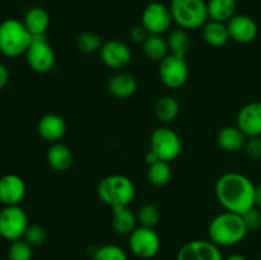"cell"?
Instances as JSON below:
<instances>
[{"mask_svg":"<svg viewBox=\"0 0 261 260\" xmlns=\"http://www.w3.org/2000/svg\"><path fill=\"white\" fill-rule=\"evenodd\" d=\"M237 126L247 138L261 137V102H250L240 110Z\"/></svg>","mask_w":261,"mask_h":260,"instance_id":"obj_16","label":"cell"},{"mask_svg":"<svg viewBox=\"0 0 261 260\" xmlns=\"http://www.w3.org/2000/svg\"><path fill=\"white\" fill-rule=\"evenodd\" d=\"M255 199H256V206L261 209V184L259 186H256V196H255Z\"/></svg>","mask_w":261,"mask_h":260,"instance_id":"obj_39","label":"cell"},{"mask_svg":"<svg viewBox=\"0 0 261 260\" xmlns=\"http://www.w3.org/2000/svg\"><path fill=\"white\" fill-rule=\"evenodd\" d=\"M143 51L149 60L161 63L165 58L170 55V48L166 38L160 35H149L143 42Z\"/></svg>","mask_w":261,"mask_h":260,"instance_id":"obj_26","label":"cell"},{"mask_svg":"<svg viewBox=\"0 0 261 260\" xmlns=\"http://www.w3.org/2000/svg\"><path fill=\"white\" fill-rule=\"evenodd\" d=\"M30 222L27 213L19 205L4 206L0 211V236L13 242L23 239Z\"/></svg>","mask_w":261,"mask_h":260,"instance_id":"obj_6","label":"cell"},{"mask_svg":"<svg viewBox=\"0 0 261 260\" xmlns=\"http://www.w3.org/2000/svg\"><path fill=\"white\" fill-rule=\"evenodd\" d=\"M129 249L138 259H153L161 250V239L154 228L139 226L129 235Z\"/></svg>","mask_w":261,"mask_h":260,"instance_id":"obj_8","label":"cell"},{"mask_svg":"<svg viewBox=\"0 0 261 260\" xmlns=\"http://www.w3.org/2000/svg\"><path fill=\"white\" fill-rule=\"evenodd\" d=\"M23 239L32 247H37L45 244L47 240V232L40 224H30Z\"/></svg>","mask_w":261,"mask_h":260,"instance_id":"obj_33","label":"cell"},{"mask_svg":"<svg viewBox=\"0 0 261 260\" xmlns=\"http://www.w3.org/2000/svg\"><path fill=\"white\" fill-rule=\"evenodd\" d=\"M154 114L158 121L162 124H171L177 119L180 114V103L172 96H163L157 101Z\"/></svg>","mask_w":261,"mask_h":260,"instance_id":"obj_25","label":"cell"},{"mask_svg":"<svg viewBox=\"0 0 261 260\" xmlns=\"http://www.w3.org/2000/svg\"><path fill=\"white\" fill-rule=\"evenodd\" d=\"M236 0H208V17L211 20L227 23L236 15Z\"/></svg>","mask_w":261,"mask_h":260,"instance_id":"obj_24","label":"cell"},{"mask_svg":"<svg viewBox=\"0 0 261 260\" xmlns=\"http://www.w3.org/2000/svg\"><path fill=\"white\" fill-rule=\"evenodd\" d=\"M170 9L173 22L185 31L203 28L209 20L204 0H172Z\"/></svg>","mask_w":261,"mask_h":260,"instance_id":"obj_5","label":"cell"},{"mask_svg":"<svg viewBox=\"0 0 261 260\" xmlns=\"http://www.w3.org/2000/svg\"><path fill=\"white\" fill-rule=\"evenodd\" d=\"M216 196L227 212L241 216L256 206V186L247 176L239 172H227L218 178Z\"/></svg>","mask_w":261,"mask_h":260,"instance_id":"obj_1","label":"cell"},{"mask_svg":"<svg viewBox=\"0 0 261 260\" xmlns=\"http://www.w3.org/2000/svg\"><path fill=\"white\" fill-rule=\"evenodd\" d=\"M23 23L32 37L45 36L50 25V15L43 8L33 7L25 13Z\"/></svg>","mask_w":261,"mask_h":260,"instance_id":"obj_22","label":"cell"},{"mask_svg":"<svg viewBox=\"0 0 261 260\" xmlns=\"http://www.w3.org/2000/svg\"><path fill=\"white\" fill-rule=\"evenodd\" d=\"M229 37L239 43H250L257 37L259 28L251 17L236 14L227 22Z\"/></svg>","mask_w":261,"mask_h":260,"instance_id":"obj_15","label":"cell"},{"mask_svg":"<svg viewBox=\"0 0 261 260\" xmlns=\"http://www.w3.org/2000/svg\"><path fill=\"white\" fill-rule=\"evenodd\" d=\"M33 247L24 239L10 242L8 249V260H32Z\"/></svg>","mask_w":261,"mask_h":260,"instance_id":"obj_32","label":"cell"},{"mask_svg":"<svg viewBox=\"0 0 261 260\" xmlns=\"http://www.w3.org/2000/svg\"><path fill=\"white\" fill-rule=\"evenodd\" d=\"M32 40V35L20 20L9 18L0 23V53L7 58L25 55Z\"/></svg>","mask_w":261,"mask_h":260,"instance_id":"obj_3","label":"cell"},{"mask_svg":"<svg viewBox=\"0 0 261 260\" xmlns=\"http://www.w3.org/2000/svg\"><path fill=\"white\" fill-rule=\"evenodd\" d=\"M98 198L112 209L129 206L135 198V186L125 175H110L102 178L97 188Z\"/></svg>","mask_w":261,"mask_h":260,"instance_id":"obj_4","label":"cell"},{"mask_svg":"<svg viewBox=\"0 0 261 260\" xmlns=\"http://www.w3.org/2000/svg\"><path fill=\"white\" fill-rule=\"evenodd\" d=\"M28 66L35 73L46 74L55 65V53L45 36H35L25 53Z\"/></svg>","mask_w":261,"mask_h":260,"instance_id":"obj_9","label":"cell"},{"mask_svg":"<svg viewBox=\"0 0 261 260\" xmlns=\"http://www.w3.org/2000/svg\"><path fill=\"white\" fill-rule=\"evenodd\" d=\"M27 193L24 180L15 173L0 177V203L4 206L19 205Z\"/></svg>","mask_w":261,"mask_h":260,"instance_id":"obj_14","label":"cell"},{"mask_svg":"<svg viewBox=\"0 0 261 260\" xmlns=\"http://www.w3.org/2000/svg\"><path fill=\"white\" fill-rule=\"evenodd\" d=\"M138 89V81L133 74L120 73L114 74L107 82V91L115 98L125 99L134 96Z\"/></svg>","mask_w":261,"mask_h":260,"instance_id":"obj_18","label":"cell"},{"mask_svg":"<svg viewBox=\"0 0 261 260\" xmlns=\"http://www.w3.org/2000/svg\"><path fill=\"white\" fill-rule=\"evenodd\" d=\"M224 260H247V259L241 254H232L229 255V256L224 257Z\"/></svg>","mask_w":261,"mask_h":260,"instance_id":"obj_40","label":"cell"},{"mask_svg":"<svg viewBox=\"0 0 261 260\" xmlns=\"http://www.w3.org/2000/svg\"><path fill=\"white\" fill-rule=\"evenodd\" d=\"M145 161H147L148 166H149V165H153V163L158 162V161H161V160H160V158H158V155L155 154L154 152L149 150V152H148L147 154H145Z\"/></svg>","mask_w":261,"mask_h":260,"instance_id":"obj_38","label":"cell"},{"mask_svg":"<svg viewBox=\"0 0 261 260\" xmlns=\"http://www.w3.org/2000/svg\"><path fill=\"white\" fill-rule=\"evenodd\" d=\"M9 69H8V66L5 64L0 63V91L7 86L8 82H9Z\"/></svg>","mask_w":261,"mask_h":260,"instance_id":"obj_37","label":"cell"},{"mask_svg":"<svg viewBox=\"0 0 261 260\" xmlns=\"http://www.w3.org/2000/svg\"><path fill=\"white\" fill-rule=\"evenodd\" d=\"M203 36L206 43L213 47H222L231 40L226 23L211 19L204 24Z\"/></svg>","mask_w":261,"mask_h":260,"instance_id":"obj_23","label":"cell"},{"mask_svg":"<svg viewBox=\"0 0 261 260\" xmlns=\"http://www.w3.org/2000/svg\"><path fill=\"white\" fill-rule=\"evenodd\" d=\"M66 130V122L60 115L56 114H47L40 119L37 124V132L38 135L42 138L43 140L50 143H58L65 137Z\"/></svg>","mask_w":261,"mask_h":260,"instance_id":"obj_17","label":"cell"},{"mask_svg":"<svg viewBox=\"0 0 261 260\" xmlns=\"http://www.w3.org/2000/svg\"><path fill=\"white\" fill-rule=\"evenodd\" d=\"M112 228L117 235L129 236L138 224V217L129 206H117L112 209Z\"/></svg>","mask_w":261,"mask_h":260,"instance_id":"obj_21","label":"cell"},{"mask_svg":"<svg viewBox=\"0 0 261 260\" xmlns=\"http://www.w3.org/2000/svg\"><path fill=\"white\" fill-rule=\"evenodd\" d=\"M99 54L105 65L114 70H121L132 61V50L126 43L119 40L105 42Z\"/></svg>","mask_w":261,"mask_h":260,"instance_id":"obj_13","label":"cell"},{"mask_svg":"<svg viewBox=\"0 0 261 260\" xmlns=\"http://www.w3.org/2000/svg\"><path fill=\"white\" fill-rule=\"evenodd\" d=\"M259 260H261V254H260V257H259Z\"/></svg>","mask_w":261,"mask_h":260,"instance_id":"obj_41","label":"cell"},{"mask_svg":"<svg viewBox=\"0 0 261 260\" xmlns=\"http://www.w3.org/2000/svg\"><path fill=\"white\" fill-rule=\"evenodd\" d=\"M160 79L170 89H178L186 83L189 78V66L185 58L170 54L160 63L158 69Z\"/></svg>","mask_w":261,"mask_h":260,"instance_id":"obj_10","label":"cell"},{"mask_svg":"<svg viewBox=\"0 0 261 260\" xmlns=\"http://www.w3.org/2000/svg\"><path fill=\"white\" fill-rule=\"evenodd\" d=\"M166 40H167L170 54L185 58L191 43L188 31L182 30V28L173 30L172 32H170V35H168V37Z\"/></svg>","mask_w":261,"mask_h":260,"instance_id":"obj_27","label":"cell"},{"mask_svg":"<svg viewBox=\"0 0 261 260\" xmlns=\"http://www.w3.org/2000/svg\"><path fill=\"white\" fill-rule=\"evenodd\" d=\"M147 176L148 181L153 186H157V188L166 186L171 181V177H172V170H171L170 162L158 161L153 165H149Z\"/></svg>","mask_w":261,"mask_h":260,"instance_id":"obj_28","label":"cell"},{"mask_svg":"<svg viewBox=\"0 0 261 260\" xmlns=\"http://www.w3.org/2000/svg\"><path fill=\"white\" fill-rule=\"evenodd\" d=\"M102 38L92 31H84L76 37L75 46L81 53L83 54H94L102 48Z\"/></svg>","mask_w":261,"mask_h":260,"instance_id":"obj_29","label":"cell"},{"mask_svg":"<svg viewBox=\"0 0 261 260\" xmlns=\"http://www.w3.org/2000/svg\"><path fill=\"white\" fill-rule=\"evenodd\" d=\"M247 157L252 161L261 160V137L249 138L244 148Z\"/></svg>","mask_w":261,"mask_h":260,"instance_id":"obj_35","label":"cell"},{"mask_svg":"<svg viewBox=\"0 0 261 260\" xmlns=\"http://www.w3.org/2000/svg\"><path fill=\"white\" fill-rule=\"evenodd\" d=\"M247 137L237 126H226L221 129L217 137L219 148L227 153H236L244 149Z\"/></svg>","mask_w":261,"mask_h":260,"instance_id":"obj_19","label":"cell"},{"mask_svg":"<svg viewBox=\"0 0 261 260\" xmlns=\"http://www.w3.org/2000/svg\"><path fill=\"white\" fill-rule=\"evenodd\" d=\"M249 229L245 226L241 214L223 212L211 221L208 236L213 244L219 247H229L244 241Z\"/></svg>","mask_w":261,"mask_h":260,"instance_id":"obj_2","label":"cell"},{"mask_svg":"<svg viewBox=\"0 0 261 260\" xmlns=\"http://www.w3.org/2000/svg\"><path fill=\"white\" fill-rule=\"evenodd\" d=\"M138 223L140 226L154 228L161 219V211L155 204L147 203L139 208L137 213Z\"/></svg>","mask_w":261,"mask_h":260,"instance_id":"obj_31","label":"cell"},{"mask_svg":"<svg viewBox=\"0 0 261 260\" xmlns=\"http://www.w3.org/2000/svg\"><path fill=\"white\" fill-rule=\"evenodd\" d=\"M176 260H224L221 247L209 240H193L178 250Z\"/></svg>","mask_w":261,"mask_h":260,"instance_id":"obj_12","label":"cell"},{"mask_svg":"<svg viewBox=\"0 0 261 260\" xmlns=\"http://www.w3.org/2000/svg\"><path fill=\"white\" fill-rule=\"evenodd\" d=\"M91 260H129L126 251L119 245L107 244L97 247Z\"/></svg>","mask_w":261,"mask_h":260,"instance_id":"obj_30","label":"cell"},{"mask_svg":"<svg viewBox=\"0 0 261 260\" xmlns=\"http://www.w3.org/2000/svg\"><path fill=\"white\" fill-rule=\"evenodd\" d=\"M173 22L171 9L162 3H150L142 13V25L149 35H160L167 32Z\"/></svg>","mask_w":261,"mask_h":260,"instance_id":"obj_11","label":"cell"},{"mask_svg":"<svg viewBox=\"0 0 261 260\" xmlns=\"http://www.w3.org/2000/svg\"><path fill=\"white\" fill-rule=\"evenodd\" d=\"M150 150L158 155L161 161L172 162L180 155L182 150V143L177 133L170 127H157L152 133L149 139Z\"/></svg>","mask_w":261,"mask_h":260,"instance_id":"obj_7","label":"cell"},{"mask_svg":"<svg viewBox=\"0 0 261 260\" xmlns=\"http://www.w3.org/2000/svg\"><path fill=\"white\" fill-rule=\"evenodd\" d=\"M242 218H244L245 226L249 231H256L261 228V212L256 206L242 214Z\"/></svg>","mask_w":261,"mask_h":260,"instance_id":"obj_34","label":"cell"},{"mask_svg":"<svg viewBox=\"0 0 261 260\" xmlns=\"http://www.w3.org/2000/svg\"><path fill=\"white\" fill-rule=\"evenodd\" d=\"M47 165L58 172H64L73 165V152L63 143H53L46 153Z\"/></svg>","mask_w":261,"mask_h":260,"instance_id":"obj_20","label":"cell"},{"mask_svg":"<svg viewBox=\"0 0 261 260\" xmlns=\"http://www.w3.org/2000/svg\"><path fill=\"white\" fill-rule=\"evenodd\" d=\"M148 36H149V33H148V31L145 30L142 24L135 25V27L130 31V38H132V41H134L135 43H143L147 40Z\"/></svg>","mask_w":261,"mask_h":260,"instance_id":"obj_36","label":"cell"}]
</instances>
